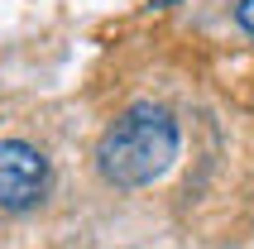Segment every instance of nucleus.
I'll return each instance as SVG.
<instances>
[{
  "mask_svg": "<svg viewBox=\"0 0 254 249\" xmlns=\"http://www.w3.org/2000/svg\"><path fill=\"white\" fill-rule=\"evenodd\" d=\"M173 158H178V124L163 106L149 101L129 106L96 144V168L115 187H149L173 168Z\"/></svg>",
  "mask_w": 254,
  "mask_h": 249,
  "instance_id": "1",
  "label": "nucleus"
},
{
  "mask_svg": "<svg viewBox=\"0 0 254 249\" xmlns=\"http://www.w3.org/2000/svg\"><path fill=\"white\" fill-rule=\"evenodd\" d=\"M48 187V158L24 139H0V211L34 206Z\"/></svg>",
  "mask_w": 254,
  "mask_h": 249,
  "instance_id": "2",
  "label": "nucleus"
},
{
  "mask_svg": "<svg viewBox=\"0 0 254 249\" xmlns=\"http://www.w3.org/2000/svg\"><path fill=\"white\" fill-rule=\"evenodd\" d=\"M235 19H240L245 34H254V0H240V5H235Z\"/></svg>",
  "mask_w": 254,
  "mask_h": 249,
  "instance_id": "3",
  "label": "nucleus"
},
{
  "mask_svg": "<svg viewBox=\"0 0 254 249\" xmlns=\"http://www.w3.org/2000/svg\"><path fill=\"white\" fill-rule=\"evenodd\" d=\"M168 5H178V0H149V10H168Z\"/></svg>",
  "mask_w": 254,
  "mask_h": 249,
  "instance_id": "4",
  "label": "nucleus"
}]
</instances>
